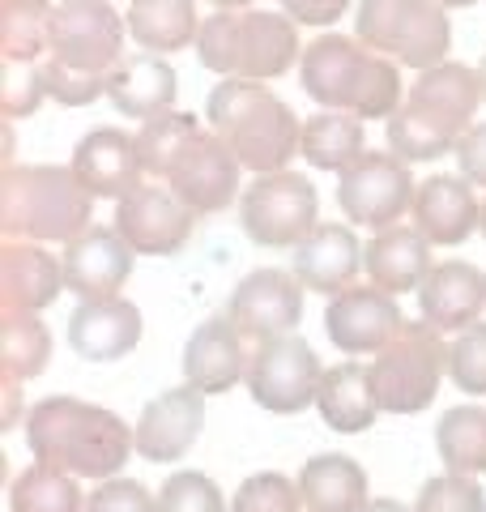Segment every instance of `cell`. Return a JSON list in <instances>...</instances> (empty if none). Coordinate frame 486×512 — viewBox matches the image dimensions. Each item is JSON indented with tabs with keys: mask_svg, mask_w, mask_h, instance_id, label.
<instances>
[{
	"mask_svg": "<svg viewBox=\"0 0 486 512\" xmlns=\"http://www.w3.org/2000/svg\"><path fill=\"white\" fill-rule=\"evenodd\" d=\"M478 231L486 235V201H482V218H478Z\"/></svg>",
	"mask_w": 486,
	"mask_h": 512,
	"instance_id": "obj_50",
	"label": "cell"
},
{
	"mask_svg": "<svg viewBox=\"0 0 486 512\" xmlns=\"http://www.w3.org/2000/svg\"><path fill=\"white\" fill-rule=\"evenodd\" d=\"M56 9L47 0H0V56L13 64H35L52 47Z\"/></svg>",
	"mask_w": 486,
	"mask_h": 512,
	"instance_id": "obj_33",
	"label": "cell"
},
{
	"mask_svg": "<svg viewBox=\"0 0 486 512\" xmlns=\"http://www.w3.org/2000/svg\"><path fill=\"white\" fill-rule=\"evenodd\" d=\"M64 291V261L47 248L9 239L0 252V303L5 312H43Z\"/></svg>",
	"mask_w": 486,
	"mask_h": 512,
	"instance_id": "obj_24",
	"label": "cell"
},
{
	"mask_svg": "<svg viewBox=\"0 0 486 512\" xmlns=\"http://www.w3.org/2000/svg\"><path fill=\"white\" fill-rule=\"evenodd\" d=\"M414 175L393 150L359 154L337 180V205L359 227H393V222L414 205Z\"/></svg>",
	"mask_w": 486,
	"mask_h": 512,
	"instance_id": "obj_12",
	"label": "cell"
},
{
	"mask_svg": "<svg viewBox=\"0 0 486 512\" xmlns=\"http://www.w3.org/2000/svg\"><path fill=\"white\" fill-rule=\"evenodd\" d=\"M133 248L116 227H90L64 244V286L86 303V299H116L133 274Z\"/></svg>",
	"mask_w": 486,
	"mask_h": 512,
	"instance_id": "obj_16",
	"label": "cell"
},
{
	"mask_svg": "<svg viewBox=\"0 0 486 512\" xmlns=\"http://www.w3.org/2000/svg\"><path fill=\"white\" fill-rule=\"evenodd\" d=\"M316 406H320V419L333 431H342V436H359L380 414V402H376V393H371V376L359 363L329 367V372L320 376Z\"/></svg>",
	"mask_w": 486,
	"mask_h": 512,
	"instance_id": "obj_29",
	"label": "cell"
},
{
	"mask_svg": "<svg viewBox=\"0 0 486 512\" xmlns=\"http://www.w3.org/2000/svg\"><path fill=\"white\" fill-rule=\"evenodd\" d=\"M192 218L197 214H192L171 188H154V184H137L116 205V231L128 239V248L141 256L180 252L192 235Z\"/></svg>",
	"mask_w": 486,
	"mask_h": 512,
	"instance_id": "obj_15",
	"label": "cell"
},
{
	"mask_svg": "<svg viewBox=\"0 0 486 512\" xmlns=\"http://www.w3.org/2000/svg\"><path fill=\"white\" fill-rule=\"evenodd\" d=\"M43 94H47L43 64H13V60H5V69H0V116L5 120L35 116Z\"/></svg>",
	"mask_w": 486,
	"mask_h": 512,
	"instance_id": "obj_40",
	"label": "cell"
},
{
	"mask_svg": "<svg viewBox=\"0 0 486 512\" xmlns=\"http://www.w3.org/2000/svg\"><path fill=\"white\" fill-rule=\"evenodd\" d=\"M363 265L371 274V286H380L388 295L418 291L431 274V244L418 227H384L363 248Z\"/></svg>",
	"mask_w": 486,
	"mask_h": 512,
	"instance_id": "obj_26",
	"label": "cell"
},
{
	"mask_svg": "<svg viewBox=\"0 0 486 512\" xmlns=\"http://www.w3.org/2000/svg\"><path fill=\"white\" fill-rule=\"evenodd\" d=\"M359 265H363V248L342 222H320L303 244H295V278L307 291L342 295L346 286H354Z\"/></svg>",
	"mask_w": 486,
	"mask_h": 512,
	"instance_id": "obj_25",
	"label": "cell"
},
{
	"mask_svg": "<svg viewBox=\"0 0 486 512\" xmlns=\"http://www.w3.org/2000/svg\"><path fill=\"white\" fill-rule=\"evenodd\" d=\"M286 18L303 26H333L337 18H346L350 0H282Z\"/></svg>",
	"mask_w": 486,
	"mask_h": 512,
	"instance_id": "obj_44",
	"label": "cell"
},
{
	"mask_svg": "<svg viewBox=\"0 0 486 512\" xmlns=\"http://www.w3.org/2000/svg\"><path fill=\"white\" fill-rule=\"evenodd\" d=\"M52 363V333L35 312L0 316V372L9 380H30Z\"/></svg>",
	"mask_w": 486,
	"mask_h": 512,
	"instance_id": "obj_34",
	"label": "cell"
},
{
	"mask_svg": "<svg viewBox=\"0 0 486 512\" xmlns=\"http://www.w3.org/2000/svg\"><path fill=\"white\" fill-rule=\"evenodd\" d=\"M214 9H243V5H252V0H209Z\"/></svg>",
	"mask_w": 486,
	"mask_h": 512,
	"instance_id": "obj_47",
	"label": "cell"
},
{
	"mask_svg": "<svg viewBox=\"0 0 486 512\" xmlns=\"http://www.w3.org/2000/svg\"><path fill=\"white\" fill-rule=\"evenodd\" d=\"M239 167L243 163L231 154V146H226L218 133H197L184 146V154L175 158L167 184L192 214H218L235 201Z\"/></svg>",
	"mask_w": 486,
	"mask_h": 512,
	"instance_id": "obj_14",
	"label": "cell"
},
{
	"mask_svg": "<svg viewBox=\"0 0 486 512\" xmlns=\"http://www.w3.org/2000/svg\"><path fill=\"white\" fill-rule=\"evenodd\" d=\"M435 448L448 474H486V406H452L435 427Z\"/></svg>",
	"mask_w": 486,
	"mask_h": 512,
	"instance_id": "obj_32",
	"label": "cell"
},
{
	"mask_svg": "<svg viewBox=\"0 0 486 512\" xmlns=\"http://www.w3.org/2000/svg\"><path fill=\"white\" fill-rule=\"evenodd\" d=\"M303 90L312 103L359 120H388L401 107L397 60L346 35H324L303 52Z\"/></svg>",
	"mask_w": 486,
	"mask_h": 512,
	"instance_id": "obj_6",
	"label": "cell"
},
{
	"mask_svg": "<svg viewBox=\"0 0 486 512\" xmlns=\"http://www.w3.org/2000/svg\"><path fill=\"white\" fill-rule=\"evenodd\" d=\"M410 214H414V227L427 235V244L452 248L474 235L482 205L465 175H431V180H423V188H414Z\"/></svg>",
	"mask_w": 486,
	"mask_h": 512,
	"instance_id": "obj_22",
	"label": "cell"
},
{
	"mask_svg": "<svg viewBox=\"0 0 486 512\" xmlns=\"http://www.w3.org/2000/svg\"><path fill=\"white\" fill-rule=\"evenodd\" d=\"M457 163L469 184L486 188V120L465 128V137L457 141Z\"/></svg>",
	"mask_w": 486,
	"mask_h": 512,
	"instance_id": "obj_43",
	"label": "cell"
},
{
	"mask_svg": "<svg viewBox=\"0 0 486 512\" xmlns=\"http://www.w3.org/2000/svg\"><path fill=\"white\" fill-rule=\"evenodd\" d=\"M363 512H414V508H405V504H397V500H367Z\"/></svg>",
	"mask_w": 486,
	"mask_h": 512,
	"instance_id": "obj_46",
	"label": "cell"
},
{
	"mask_svg": "<svg viewBox=\"0 0 486 512\" xmlns=\"http://www.w3.org/2000/svg\"><path fill=\"white\" fill-rule=\"evenodd\" d=\"M94 192L81 184L73 167L22 163L0 175V227L9 239H39V244H73L90 231Z\"/></svg>",
	"mask_w": 486,
	"mask_h": 512,
	"instance_id": "obj_4",
	"label": "cell"
},
{
	"mask_svg": "<svg viewBox=\"0 0 486 512\" xmlns=\"http://www.w3.org/2000/svg\"><path fill=\"white\" fill-rule=\"evenodd\" d=\"M414 512H486V495L465 474H435L418 491Z\"/></svg>",
	"mask_w": 486,
	"mask_h": 512,
	"instance_id": "obj_41",
	"label": "cell"
},
{
	"mask_svg": "<svg viewBox=\"0 0 486 512\" xmlns=\"http://www.w3.org/2000/svg\"><path fill=\"white\" fill-rule=\"evenodd\" d=\"M354 35L371 52L427 73L435 64H444L452 26L440 0H363L359 18H354Z\"/></svg>",
	"mask_w": 486,
	"mask_h": 512,
	"instance_id": "obj_9",
	"label": "cell"
},
{
	"mask_svg": "<svg viewBox=\"0 0 486 512\" xmlns=\"http://www.w3.org/2000/svg\"><path fill=\"white\" fill-rule=\"evenodd\" d=\"M401 325L405 316L397 308V295L380 291V286H346L324 312V329L346 355H376Z\"/></svg>",
	"mask_w": 486,
	"mask_h": 512,
	"instance_id": "obj_17",
	"label": "cell"
},
{
	"mask_svg": "<svg viewBox=\"0 0 486 512\" xmlns=\"http://www.w3.org/2000/svg\"><path fill=\"white\" fill-rule=\"evenodd\" d=\"M0 393H5V410H0V423H5V427H13V419H18V410H22L18 380H9V376H5V389H0Z\"/></svg>",
	"mask_w": 486,
	"mask_h": 512,
	"instance_id": "obj_45",
	"label": "cell"
},
{
	"mask_svg": "<svg viewBox=\"0 0 486 512\" xmlns=\"http://www.w3.org/2000/svg\"><path fill=\"white\" fill-rule=\"evenodd\" d=\"M141 342V308L128 299H86L69 316V346L90 363H116Z\"/></svg>",
	"mask_w": 486,
	"mask_h": 512,
	"instance_id": "obj_20",
	"label": "cell"
},
{
	"mask_svg": "<svg viewBox=\"0 0 486 512\" xmlns=\"http://www.w3.org/2000/svg\"><path fill=\"white\" fill-rule=\"evenodd\" d=\"M243 235L261 248L303 244L320 227V201L307 175L299 171H269L239 197Z\"/></svg>",
	"mask_w": 486,
	"mask_h": 512,
	"instance_id": "obj_10",
	"label": "cell"
},
{
	"mask_svg": "<svg viewBox=\"0 0 486 512\" xmlns=\"http://www.w3.org/2000/svg\"><path fill=\"white\" fill-rule=\"evenodd\" d=\"M124 26L111 0H60L52 18L43 82L60 107H90L107 94V77L124 60Z\"/></svg>",
	"mask_w": 486,
	"mask_h": 512,
	"instance_id": "obj_1",
	"label": "cell"
},
{
	"mask_svg": "<svg viewBox=\"0 0 486 512\" xmlns=\"http://www.w3.org/2000/svg\"><path fill=\"white\" fill-rule=\"evenodd\" d=\"M448 376L461 393H486V325L474 320L448 342Z\"/></svg>",
	"mask_w": 486,
	"mask_h": 512,
	"instance_id": "obj_38",
	"label": "cell"
},
{
	"mask_svg": "<svg viewBox=\"0 0 486 512\" xmlns=\"http://www.w3.org/2000/svg\"><path fill=\"white\" fill-rule=\"evenodd\" d=\"M444 9H469V5H478V0H440Z\"/></svg>",
	"mask_w": 486,
	"mask_h": 512,
	"instance_id": "obj_48",
	"label": "cell"
},
{
	"mask_svg": "<svg viewBox=\"0 0 486 512\" xmlns=\"http://www.w3.org/2000/svg\"><path fill=\"white\" fill-rule=\"evenodd\" d=\"M26 444L47 466L77 478H111L137 448V431L107 406L81 397H43L26 414Z\"/></svg>",
	"mask_w": 486,
	"mask_h": 512,
	"instance_id": "obj_2",
	"label": "cell"
},
{
	"mask_svg": "<svg viewBox=\"0 0 486 512\" xmlns=\"http://www.w3.org/2000/svg\"><path fill=\"white\" fill-rule=\"evenodd\" d=\"M9 508L13 512H81V491L77 474L35 461L26 466L9 487Z\"/></svg>",
	"mask_w": 486,
	"mask_h": 512,
	"instance_id": "obj_35",
	"label": "cell"
},
{
	"mask_svg": "<svg viewBox=\"0 0 486 512\" xmlns=\"http://www.w3.org/2000/svg\"><path fill=\"white\" fill-rule=\"evenodd\" d=\"M478 103H482L478 69L452 60L435 64V69L418 73L405 107L388 116V150L401 163H427V158L457 150L465 128L474 124Z\"/></svg>",
	"mask_w": 486,
	"mask_h": 512,
	"instance_id": "obj_3",
	"label": "cell"
},
{
	"mask_svg": "<svg viewBox=\"0 0 486 512\" xmlns=\"http://www.w3.org/2000/svg\"><path fill=\"white\" fill-rule=\"evenodd\" d=\"M197 52L209 73L269 82V77H282L299 60V30L290 18L269 9H218L214 18L201 22Z\"/></svg>",
	"mask_w": 486,
	"mask_h": 512,
	"instance_id": "obj_7",
	"label": "cell"
},
{
	"mask_svg": "<svg viewBox=\"0 0 486 512\" xmlns=\"http://www.w3.org/2000/svg\"><path fill=\"white\" fill-rule=\"evenodd\" d=\"M444 372H448V342L427 320H418V325L405 320L367 367L371 393H376L380 410L388 414L427 410L435 402V393H440Z\"/></svg>",
	"mask_w": 486,
	"mask_h": 512,
	"instance_id": "obj_8",
	"label": "cell"
},
{
	"mask_svg": "<svg viewBox=\"0 0 486 512\" xmlns=\"http://www.w3.org/2000/svg\"><path fill=\"white\" fill-rule=\"evenodd\" d=\"M299 154L316 171H337L342 175L354 158L363 154V120L350 116V111H320V116H312L303 124Z\"/></svg>",
	"mask_w": 486,
	"mask_h": 512,
	"instance_id": "obj_31",
	"label": "cell"
},
{
	"mask_svg": "<svg viewBox=\"0 0 486 512\" xmlns=\"http://www.w3.org/2000/svg\"><path fill=\"white\" fill-rule=\"evenodd\" d=\"M299 495L307 512H363L367 474L346 453H320L299 474Z\"/></svg>",
	"mask_w": 486,
	"mask_h": 512,
	"instance_id": "obj_28",
	"label": "cell"
},
{
	"mask_svg": "<svg viewBox=\"0 0 486 512\" xmlns=\"http://www.w3.org/2000/svg\"><path fill=\"white\" fill-rule=\"evenodd\" d=\"M128 35H133L145 52H180L201 35L197 5L192 0H133L128 5Z\"/></svg>",
	"mask_w": 486,
	"mask_h": 512,
	"instance_id": "obj_30",
	"label": "cell"
},
{
	"mask_svg": "<svg viewBox=\"0 0 486 512\" xmlns=\"http://www.w3.org/2000/svg\"><path fill=\"white\" fill-rule=\"evenodd\" d=\"M299 508H303L299 483H290L286 474H273V470L243 478L231 504V512H299Z\"/></svg>",
	"mask_w": 486,
	"mask_h": 512,
	"instance_id": "obj_39",
	"label": "cell"
},
{
	"mask_svg": "<svg viewBox=\"0 0 486 512\" xmlns=\"http://www.w3.org/2000/svg\"><path fill=\"white\" fill-rule=\"evenodd\" d=\"M478 82H482V99H486V56H482V64H478Z\"/></svg>",
	"mask_w": 486,
	"mask_h": 512,
	"instance_id": "obj_49",
	"label": "cell"
},
{
	"mask_svg": "<svg viewBox=\"0 0 486 512\" xmlns=\"http://www.w3.org/2000/svg\"><path fill=\"white\" fill-rule=\"evenodd\" d=\"M197 116H188V111H162V116L145 120L133 141H137V158H141V171L145 175H162L167 180L175 158L184 154V146L192 137H197Z\"/></svg>",
	"mask_w": 486,
	"mask_h": 512,
	"instance_id": "obj_36",
	"label": "cell"
},
{
	"mask_svg": "<svg viewBox=\"0 0 486 512\" xmlns=\"http://www.w3.org/2000/svg\"><path fill=\"white\" fill-rule=\"evenodd\" d=\"M243 333L235 329L231 316H209L192 329V338L184 342V380L192 389L209 393H226L239 380H248V355H243Z\"/></svg>",
	"mask_w": 486,
	"mask_h": 512,
	"instance_id": "obj_19",
	"label": "cell"
},
{
	"mask_svg": "<svg viewBox=\"0 0 486 512\" xmlns=\"http://www.w3.org/2000/svg\"><path fill=\"white\" fill-rule=\"evenodd\" d=\"M180 77L162 56L141 52V56H124L120 69L107 77V99L116 103V111L137 120H154L162 111H171Z\"/></svg>",
	"mask_w": 486,
	"mask_h": 512,
	"instance_id": "obj_27",
	"label": "cell"
},
{
	"mask_svg": "<svg viewBox=\"0 0 486 512\" xmlns=\"http://www.w3.org/2000/svg\"><path fill=\"white\" fill-rule=\"evenodd\" d=\"M69 167L81 175V184L94 197H111V201H124L145 175L137 158V141L120 133V128H94V133H86L73 146Z\"/></svg>",
	"mask_w": 486,
	"mask_h": 512,
	"instance_id": "obj_23",
	"label": "cell"
},
{
	"mask_svg": "<svg viewBox=\"0 0 486 512\" xmlns=\"http://www.w3.org/2000/svg\"><path fill=\"white\" fill-rule=\"evenodd\" d=\"M205 427V393L184 384V389H167L154 402H145L137 419V453L154 466L180 461L192 444H197Z\"/></svg>",
	"mask_w": 486,
	"mask_h": 512,
	"instance_id": "obj_18",
	"label": "cell"
},
{
	"mask_svg": "<svg viewBox=\"0 0 486 512\" xmlns=\"http://www.w3.org/2000/svg\"><path fill=\"white\" fill-rule=\"evenodd\" d=\"M205 116L248 171H261V175L286 171V163L299 154V141H303L299 116L286 107V99H278L261 82L226 77L222 86L209 90Z\"/></svg>",
	"mask_w": 486,
	"mask_h": 512,
	"instance_id": "obj_5",
	"label": "cell"
},
{
	"mask_svg": "<svg viewBox=\"0 0 486 512\" xmlns=\"http://www.w3.org/2000/svg\"><path fill=\"white\" fill-rule=\"evenodd\" d=\"M86 512H158L150 491L133 478H103V487L86 500Z\"/></svg>",
	"mask_w": 486,
	"mask_h": 512,
	"instance_id": "obj_42",
	"label": "cell"
},
{
	"mask_svg": "<svg viewBox=\"0 0 486 512\" xmlns=\"http://www.w3.org/2000/svg\"><path fill=\"white\" fill-rule=\"evenodd\" d=\"M320 359L299 333H278L256 346L248 363V393L269 414H299L316 406L320 389Z\"/></svg>",
	"mask_w": 486,
	"mask_h": 512,
	"instance_id": "obj_11",
	"label": "cell"
},
{
	"mask_svg": "<svg viewBox=\"0 0 486 512\" xmlns=\"http://www.w3.org/2000/svg\"><path fill=\"white\" fill-rule=\"evenodd\" d=\"M226 316L235 320V329L248 342H269L278 333H295L303 316V282L286 274V269H252L231 291Z\"/></svg>",
	"mask_w": 486,
	"mask_h": 512,
	"instance_id": "obj_13",
	"label": "cell"
},
{
	"mask_svg": "<svg viewBox=\"0 0 486 512\" xmlns=\"http://www.w3.org/2000/svg\"><path fill=\"white\" fill-rule=\"evenodd\" d=\"M418 308H423L427 325L440 333H461L486 308V274L469 261L431 265V274L418 286Z\"/></svg>",
	"mask_w": 486,
	"mask_h": 512,
	"instance_id": "obj_21",
	"label": "cell"
},
{
	"mask_svg": "<svg viewBox=\"0 0 486 512\" xmlns=\"http://www.w3.org/2000/svg\"><path fill=\"white\" fill-rule=\"evenodd\" d=\"M158 512H222V491L209 474L201 470H180L154 495Z\"/></svg>",
	"mask_w": 486,
	"mask_h": 512,
	"instance_id": "obj_37",
	"label": "cell"
}]
</instances>
